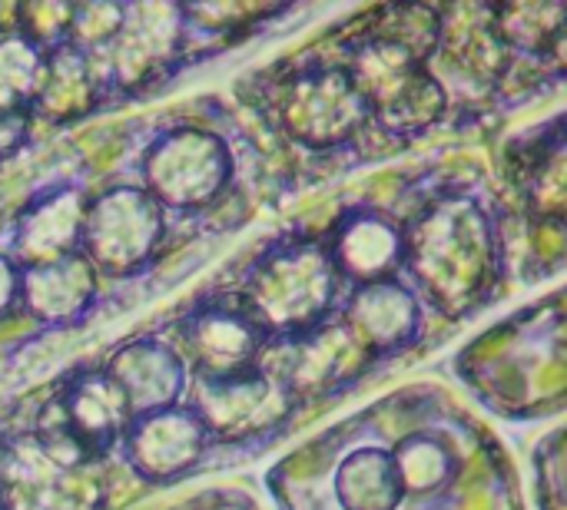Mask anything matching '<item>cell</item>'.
I'll return each instance as SVG.
<instances>
[{"label": "cell", "mask_w": 567, "mask_h": 510, "mask_svg": "<svg viewBox=\"0 0 567 510\" xmlns=\"http://www.w3.org/2000/svg\"><path fill=\"white\" fill-rule=\"evenodd\" d=\"M266 488L276 510H525L498 435L432 382L319 431L266 475Z\"/></svg>", "instance_id": "cell-1"}, {"label": "cell", "mask_w": 567, "mask_h": 510, "mask_svg": "<svg viewBox=\"0 0 567 510\" xmlns=\"http://www.w3.org/2000/svg\"><path fill=\"white\" fill-rule=\"evenodd\" d=\"M442 7H375L326 37L349 70L382 136L412 139L449 113V90L432 73Z\"/></svg>", "instance_id": "cell-2"}, {"label": "cell", "mask_w": 567, "mask_h": 510, "mask_svg": "<svg viewBox=\"0 0 567 510\" xmlns=\"http://www.w3.org/2000/svg\"><path fill=\"white\" fill-rule=\"evenodd\" d=\"M402 229L409 289L445 319L485 309L505 282V239L492 196L478 186L439 189Z\"/></svg>", "instance_id": "cell-3"}, {"label": "cell", "mask_w": 567, "mask_h": 510, "mask_svg": "<svg viewBox=\"0 0 567 510\" xmlns=\"http://www.w3.org/2000/svg\"><path fill=\"white\" fill-rule=\"evenodd\" d=\"M458 378L498 418L532 421L565 405V295L508 315L458 358Z\"/></svg>", "instance_id": "cell-4"}, {"label": "cell", "mask_w": 567, "mask_h": 510, "mask_svg": "<svg viewBox=\"0 0 567 510\" xmlns=\"http://www.w3.org/2000/svg\"><path fill=\"white\" fill-rule=\"evenodd\" d=\"M110 461L73 438L50 388L30 421L0 428V510H110Z\"/></svg>", "instance_id": "cell-5"}, {"label": "cell", "mask_w": 567, "mask_h": 510, "mask_svg": "<svg viewBox=\"0 0 567 510\" xmlns=\"http://www.w3.org/2000/svg\"><path fill=\"white\" fill-rule=\"evenodd\" d=\"M342 285L322 236L296 232L272 239L252 259L233 302L269 345L292 348L329 325Z\"/></svg>", "instance_id": "cell-6"}, {"label": "cell", "mask_w": 567, "mask_h": 510, "mask_svg": "<svg viewBox=\"0 0 567 510\" xmlns=\"http://www.w3.org/2000/svg\"><path fill=\"white\" fill-rule=\"evenodd\" d=\"M256 80V96L262 100L259 110H266L269 123L302 149L332 153L352 146L372 129L379 133L349 70L316 46Z\"/></svg>", "instance_id": "cell-7"}, {"label": "cell", "mask_w": 567, "mask_h": 510, "mask_svg": "<svg viewBox=\"0 0 567 510\" xmlns=\"http://www.w3.org/2000/svg\"><path fill=\"white\" fill-rule=\"evenodd\" d=\"M193 37L209 50L213 40L199 33L186 3H120L113 33L103 43L80 50L100 90V106L143 96L150 86L166 83L199 60L193 53Z\"/></svg>", "instance_id": "cell-8"}, {"label": "cell", "mask_w": 567, "mask_h": 510, "mask_svg": "<svg viewBox=\"0 0 567 510\" xmlns=\"http://www.w3.org/2000/svg\"><path fill=\"white\" fill-rule=\"evenodd\" d=\"M166 236V209L143 186H110L90 196L80 252L96 275L126 279L143 272Z\"/></svg>", "instance_id": "cell-9"}, {"label": "cell", "mask_w": 567, "mask_h": 510, "mask_svg": "<svg viewBox=\"0 0 567 510\" xmlns=\"http://www.w3.org/2000/svg\"><path fill=\"white\" fill-rule=\"evenodd\" d=\"M189 408L203 421L213 445H249L269 441L302 405L289 382L269 375L262 365L236 378H193Z\"/></svg>", "instance_id": "cell-10"}, {"label": "cell", "mask_w": 567, "mask_h": 510, "mask_svg": "<svg viewBox=\"0 0 567 510\" xmlns=\"http://www.w3.org/2000/svg\"><path fill=\"white\" fill-rule=\"evenodd\" d=\"M143 189L163 209H203L223 196L233 179V153L213 129L176 126L143 153Z\"/></svg>", "instance_id": "cell-11"}, {"label": "cell", "mask_w": 567, "mask_h": 510, "mask_svg": "<svg viewBox=\"0 0 567 510\" xmlns=\"http://www.w3.org/2000/svg\"><path fill=\"white\" fill-rule=\"evenodd\" d=\"M179 339L189 352V375L213 382L256 372L262 365V355L272 348L233 299L199 302L179 322Z\"/></svg>", "instance_id": "cell-12"}, {"label": "cell", "mask_w": 567, "mask_h": 510, "mask_svg": "<svg viewBox=\"0 0 567 510\" xmlns=\"http://www.w3.org/2000/svg\"><path fill=\"white\" fill-rule=\"evenodd\" d=\"M209 448H213V438L206 435L193 408L183 402L176 408L133 418L116 455L140 481L169 485L196 471V465L203 461Z\"/></svg>", "instance_id": "cell-13"}, {"label": "cell", "mask_w": 567, "mask_h": 510, "mask_svg": "<svg viewBox=\"0 0 567 510\" xmlns=\"http://www.w3.org/2000/svg\"><path fill=\"white\" fill-rule=\"evenodd\" d=\"M342 329L375 365L382 358L409 352L425 332V309L409 282L379 279L355 285L342 305Z\"/></svg>", "instance_id": "cell-14"}, {"label": "cell", "mask_w": 567, "mask_h": 510, "mask_svg": "<svg viewBox=\"0 0 567 510\" xmlns=\"http://www.w3.org/2000/svg\"><path fill=\"white\" fill-rule=\"evenodd\" d=\"M512 183L538 229L565 226V116L555 113L508 149Z\"/></svg>", "instance_id": "cell-15"}, {"label": "cell", "mask_w": 567, "mask_h": 510, "mask_svg": "<svg viewBox=\"0 0 567 510\" xmlns=\"http://www.w3.org/2000/svg\"><path fill=\"white\" fill-rule=\"evenodd\" d=\"M53 398L73 438L100 458H113L133 412L103 368H80L53 382Z\"/></svg>", "instance_id": "cell-16"}, {"label": "cell", "mask_w": 567, "mask_h": 510, "mask_svg": "<svg viewBox=\"0 0 567 510\" xmlns=\"http://www.w3.org/2000/svg\"><path fill=\"white\" fill-rule=\"evenodd\" d=\"M103 372L123 392L133 418L183 405V395L189 388L186 358L176 352V345H166L159 339L126 342L110 355Z\"/></svg>", "instance_id": "cell-17"}, {"label": "cell", "mask_w": 567, "mask_h": 510, "mask_svg": "<svg viewBox=\"0 0 567 510\" xmlns=\"http://www.w3.org/2000/svg\"><path fill=\"white\" fill-rule=\"evenodd\" d=\"M336 272L349 285L402 275V229L375 209L342 212L322 236Z\"/></svg>", "instance_id": "cell-18"}, {"label": "cell", "mask_w": 567, "mask_h": 510, "mask_svg": "<svg viewBox=\"0 0 567 510\" xmlns=\"http://www.w3.org/2000/svg\"><path fill=\"white\" fill-rule=\"evenodd\" d=\"M90 196L80 186H56L30 199L10 229V259L27 269L80 249V229Z\"/></svg>", "instance_id": "cell-19"}, {"label": "cell", "mask_w": 567, "mask_h": 510, "mask_svg": "<svg viewBox=\"0 0 567 510\" xmlns=\"http://www.w3.org/2000/svg\"><path fill=\"white\" fill-rule=\"evenodd\" d=\"M565 20L561 3H498L485 7V27L495 43L525 70L535 63L561 83L565 76Z\"/></svg>", "instance_id": "cell-20"}, {"label": "cell", "mask_w": 567, "mask_h": 510, "mask_svg": "<svg viewBox=\"0 0 567 510\" xmlns=\"http://www.w3.org/2000/svg\"><path fill=\"white\" fill-rule=\"evenodd\" d=\"M96 269L76 249L53 262L20 269V309H27L40 325L63 329L80 322L96 299Z\"/></svg>", "instance_id": "cell-21"}, {"label": "cell", "mask_w": 567, "mask_h": 510, "mask_svg": "<svg viewBox=\"0 0 567 510\" xmlns=\"http://www.w3.org/2000/svg\"><path fill=\"white\" fill-rule=\"evenodd\" d=\"M100 106V90L90 76V66L80 50L70 43L47 50L43 86L33 106V119L43 116L50 123H73Z\"/></svg>", "instance_id": "cell-22"}, {"label": "cell", "mask_w": 567, "mask_h": 510, "mask_svg": "<svg viewBox=\"0 0 567 510\" xmlns=\"http://www.w3.org/2000/svg\"><path fill=\"white\" fill-rule=\"evenodd\" d=\"M47 50L37 46L17 23L0 27V116L33 119L43 86Z\"/></svg>", "instance_id": "cell-23"}, {"label": "cell", "mask_w": 567, "mask_h": 510, "mask_svg": "<svg viewBox=\"0 0 567 510\" xmlns=\"http://www.w3.org/2000/svg\"><path fill=\"white\" fill-rule=\"evenodd\" d=\"M535 488L538 508L565 510V431L555 428L535 448Z\"/></svg>", "instance_id": "cell-24"}, {"label": "cell", "mask_w": 567, "mask_h": 510, "mask_svg": "<svg viewBox=\"0 0 567 510\" xmlns=\"http://www.w3.org/2000/svg\"><path fill=\"white\" fill-rule=\"evenodd\" d=\"M166 510H262V508H259L249 495L226 488V491H203V495H196V498H189V501H179V504H173V508H166Z\"/></svg>", "instance_id": "cell-25"}, {"label": "cell", "mask_w": 567, "mask_h": 510, "mask_svg": "<svg viewBox=\"0 0 567 510\" xmlns=\"http://www.w3.org/2000/svg\"><path fill=\"white\" fill-rule=\"evenodd\" d=\"M20 309V266L0 252V322Z\"/></svg>", "instance_id": "cell-26"}]
</instances>
